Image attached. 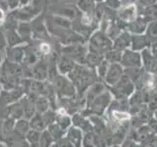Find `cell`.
Wrapping results in <instances>:
<instances>
[{
    "label": "cell",
    "instance_id": "cell-1",
    "mask_svg": "<svg viewBox=\"0 0 157 147\" xmlns=\"http://www.w3.org/2000/svg\"><path fill=\"white\" fill-rule=\"evenodd\" d=\"M121 64L122 66L126 67V69H141V54L132 49H127L124 53H122Z\"/></svg>",
    "mask_w": 157,
    "mask_h": 147
},
{
    "label": "cell",
    "instance_id": "cell-2",
    "mask_svg": "<svg viewBox=\"0 0 157 147\" xmlns=\"http://www.w3.org/2000/svg\"><path fill=\"white\" fill-rule=\"evenodd\" d=\"M124 69H123L122 65L119 64H111L106 74V81L109 85L114 86L116 83L119 81L122 77L124 76Z\"/></svg>",
    "mask_w": 157,
    "mask_h": 147
},
{
    "label": "cell",
    "instance_id": "cell-3",
    "mask_svg": "<svg viewBox=\"0 0 157 147\" xmlns=\"http://www.w3.org/2000/svg\"><path fill=\"white\" fill-rule=\"evenodd\" d=\"M118 18H119L120 22L130 24L132 21H135L136 19V5L129 4L124 5V7L120 8L117 14Z\"/></svg>",
    "mask_w": 157,
    "mask_h": 147
},
{
    "label": "cell",
    "instance_id": "cell-4",
    "mask_svg": "<svg viewBox=\"0 0 157 147\" xmlns=\"http://www.w3.org/2000/svg\"><path fill=\"white\" fill-rule=\"evenodd\" d=\"M93 41H94L95 49L100 54H102V51H110L113 47L111 39L103 33H95V36H93Z\"/></svg>",
    "mask_w": 157,
    "mask_h": 147
},
{
    "label": "cell",
    "instance_id": "cell-5",
    "mask_svg": "<svg viewBox=\"0 0 157 147\" xmlns=\"http://www.w3.org/2000/svg\"><path fill=\"white\" fill-rule=\"evenodd\" d=\"M132 45V36L130 33L128 32H121V34L118 36L113 43V48L115 50L122 51V50H127L128 48L131 47Z\"/></svg>",
    "mask_w": 157,
    "mask_h": 147
},
{
    "label": "cell",
    "instance_id": "cell-6",
    "mask_svg": "<svg viewBox=\"0 0 157 147\" xmlns=\"http://www.w3.org/2000/svg\"><path fill=\"white\" fill-rule=\"evenodd\" d=\"M147 24H147V22L144 18H137L132 23L128 24V28H129L130 32L139 36V34H141L142 32H144L146 31Z\"/></svg>",
    "mask_w": 157,
    "mask_h": 147
},
{
    "label": "cell",
    "instance_id": "cell-7",
    "mask_svg": "<svg viewBox=\"0 0 157 147\" xmlns=\"http://www.w3.org/2000/svg\"><path fill=\"white\" fill-rule=\"evenodd\" d=\"M148 44L150 43L145 36L139 34V36H135L132 37V45H131L132 50H135L137 52L140 50H144L148 46Z\"/></svg>",
    "mask_w": 157,
    "mask_h": 147
},
{
    "label": "cell",
    "instance_id": "cell-8",
    "mask_svg": "<svg viewBox=\"0 0 157 147\" xmlns=\"http://www.w3.org/2000/svg\"><path fill=\"white\" fill-rule=\"evenodd\" d=\"M147 39H148L149 43L156 44L157 43V21L150 22L147 24Z\"/></svg>",
    "mask_w": 157,
    "mask_h": 147
},
{
    "label": "cell",
    "instance_id": "cell-9",
    "mask_svg": "<svg viewBox=\"0 0 157 147\" xmlns=\"http://www.w3.org/2000/svg\"><path fill=\"white\" fill-rule=\"evenodd\" d=\"M144 19L146 22L157 21V5H150L144 9Z\"/></svg>",
    "mask_w": 157,
    "mask_h": 147
},
{
    "label": "cell",
    "instance_id": "cell-10",
    "mask_svg": "<svg viewBox=\"0 0 157 147\" xmlns=\"http://www.w3.org/2000/svg\"><path fill=\"white\" fill-rule=\"evenodd\" d=\"M78 8L82 10L85 13L91 14L94 10V0H78Z\"/></svg>",
    "mask_w": 157,
    "mask_h": 147
},
{
    "label": "cell",
    "instance_id": "cell-11",
    "mask_svg": "<svg viewBox=\"0 0 157 147\" xmlns=\"http://www.w3.org/2000/svg\"><path fill=\"white\" fill-rule=\"evenodd\" d=\"M106 57H107V60L110 64H118V62L121 61V58H122V53L118 50H110L106 53Z\"/></svg>",
    "mask_w": 157,
    "mask_h": 147
},
{
    "label": "cell",
    "instance_id": "cell-12",
    "mask_svg": "<svg viewBox=\"0 0 157 147\" xmlns=\"http://www.w3.org/2000/svg\"><path fill=\"white\" fill-rule=\"evenodd\" d=\"M112 117L114 118V119L117 121V122H124V121H127L130 119V114L126 111H123L121 109H116L112 112Z\"/></svg>",
    "mask_w": 157,
    "mask_h": 147
},
{
    "label": "cell",
    "instance_id": "cell-13",
    "mask_svg": "<svg viewBox=\"0 0 157 147\" xmlns=\"http://www.w3.org/2000/svg\"><path fill=\"white\" fill-rule=\"evenodd\" d=\"M148 107L150 110H157V93L150 96V99L148 101Z\"/></svg>",
    "mask_w": 157,
    "mask_h": 147
},
{
    "label": "cell",
    "instance_id": "cell-14",
    "mask_svg": "<svg viewBox=\"0 0 157 147\" xmlns=\"http://www.w3.org/2000/svg\"><path fill=\"white\" fill-rule=\"evenodd\" d=\"M107 3L109 5L110 8H115V9H118L120 8V1L119 0H107Z\"/></svg>",
    "mask_w": 157,
    "mask_h": 147
},
{
    "label": "cell",
    "instance_id": "cell-15",
    "mask_svg": "<svg viewBox=\"0 0 157 147\" xmlns=\"http://www.w3.org/2000/svg\"><path fill=\"white\" fill-rule=\"evenodd\" d=\"M8 4L11 9L16 8L18 5H20V0H8Z\"/></svg>",
    "mask_w": 157,
    "mask_h": 147
},
{
    "label": "cell",
    "instance_id": "cell-16",
    "mask_svg": "<svg viewBox=\"0 0 157 147\" xmlns=\"http://www.w3.org/2000/svg\"><path fill=\"white\" fill-rule=\"evenodd\" d=\"M49 49H50V47H49L48 44L46 43H42L41 45H40V51L44 54H46L49 52Z\"/></svg>",
    "mask_w": 157,
    "mask_h": 147
},
{
    "label": "cell",
    "instance_id": "cell-17",
    "mask_svg": "<svg viewBox=\"0 0 157 147\" xmlns=\"http://www.w3.org/2000/svg\"><path fill=\"white\" fill-rule=\"evenodd\" d=\"M149 146L150 147H157V135L153 136L149 141Z\"/></svg>",
    "mask_w": 157,
    "mask_h": 147
},
{
    "label": "cell",
    "instance_id": "cell-18",
    "mask_svg": "<svg viewBox=\"0 0 157 147\" xmlns=\"http://www.w3.org/2000/svg\"><path fill=\"white\" fill-rule=\"evenodd\" d=\"M157 0H141V2L144 3L145 6H150V5H154V3Z\"/></svg>",
    "mask_w": 157,
    "mask_h": 147
},
{
    "label": "cell",
    "instance_id": "cell-19",
    "mask_svg": "<svg viewBox=\"0 0 157 147\" xmlns=\"http://www.w3.org/2000/svg\"><path fill=\"white\" fill-rule=\"evenodd\" d=\"M151 53H152V55H153V57H154V58L156 59V60H157V43H156V44H154L153 48H152Z\"/></svg>",
    "mask_w": 157,
    "mask_h": 147
},
{
    "label": "cell",
    "instance_id": "cell-20",
    "mask_svg": "<svg viewBox=\"0 0 157 147\" xmlns=\"http://www.w3.org/2000/svg\"><path fill=\"white\" fill-rule=\"evenodd\" d=\"M5 20V13L3 10L0 8V23H2Z\"/></svg>",
    "mask_w": 157,
    "mask_h": 147
},
{
    "label": "cell",
    "instance_id": "cell-21",
    "mask_svg": "<svg viewBox=\"0 0 157 147\" xmlns=\"http://www.w3.org/2000/svg\"><path fill=\"white\" fill-rule=\"evenodd\" d=\"M154 115H155V116H154V117H155V119L157 120V110L155 111V114H154Z\"/></svg>",
    "mask_w": 157,
    "mask_h": 147
},
{
    "label": "cell",
    "instance_id": "cell-22",
    "mask_svg": "<svg viewBox=\"0 0 157 147\" xmlns=\"http://www.w3.org/2000/svg\"><path fill=\"white\" fill-rule=\"evenodd\" d=\"M97 1H101V0H97Z\"/></svg>",
    "mask_w": 157,
    "mask_h": 147
}]
</instances>
